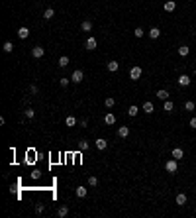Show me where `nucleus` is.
<instances>
[{"mask_svg":"<svg viewBox=\"0 0 196 218\" xmlns=\"http://www.w3.org/2000/svg\"><path fill=\"white\" fill-rule=\"evenodd\" d=\"M141 75H143V69H141V67H131L130 69V79L131 81H137Z\"/></svg>","mask_w":196,"mask_h":218,"instance_id":"f257e3e1","label":"nucleus"},{"mask_svg":"<svg viewBox=\"0 0 196 218\" xmlns=\"http://www.w3.org/2000/svg\"><path fill=\"white\" fill-rule=\"evenodd\" d=\"M165 169L169 171V173H177V169H178V165H177V159H169V161L165 163Z\"/></svg>","mask_w":196,"mask_h":218,"instance_id":"f03ea898","label":"nucleus"},{"mask_svg":"<svg viewBox=\"0 0 196 218\" xmlns=\"http://www.w3.org/2000/svg\"><path fill=\"white\" fill-rule=\"evenodd\" d=\"M82 79H85V73H82L81 69L73 71V75H71V81L73 83H82Z\"/></svg>","mask_w":196,"mask_h":218,"instance_id":"7ed1b4c3","label":"nucleus"},{"mask_svg":"<svg viewBox=\"0 0 196 218\" xmlns=\"http://www.w3.org/2000/svg\"><path fill=\"white\" fill-rule=\"evenodd\" d=\"M32 55H33V57H35V59H41V57H43V55H45V49H43V47H41V45H35V47H33V49H32Z\"/></svg>","mask_w":196,"mask_h":218,"instance_id":"20e7f679","label":"nucleus"},{"mask_svg":"<svg viewBox=\"0 0 196 218\" xmlns=\"http://www.w3.org/2000/svg\"><path fill=\"white\" fill-rule=\"evenodd\" d=\"M96 45H98V43H96V39H94V37H92V36H90V37H88V39H86V41H85V47H86V49H88V51H94V49H96Z\"/></svg>","mask_w":196,"mask_h":218,"instance_id":"39448f33","label":"nucleus"},{"mask_svg":"<svg viewBox=\"0 0 196 218\" xmlns=\"http://www.w3.org/2000/svg\"><path fill=\"white\" fill-rule=\"evenodd\" d=\"M171 155H173V157L178 161V159H182V157H184V149H182V148H174L173 152H171Z\"/></svg>","mask_w":196,"mask_h":218,"instance_id":"423d86ee","label":"nucleus"},{"mask_svg":"<svg viewBox=\"0 0 196 218\" xmlns=\"http://www.w3.org/2000/svg\"><path fill=\"white\" fill-rule=\"evenodd\" d=\"M190 83H192V79H190L188 75H181V77H178V85L181 87H188Z\"/></svg>","mask_w":196,"mask_h":218,"instance_id":"0eeeda50","label":"nucleus"},{"mask_svg":"<svg viewBox=\"0 0 196 218\" xmlns=\"http://www.w3.org/2000/svg\"><path fill=\"white\" fill-rule=\"evenodd\" d=\"M163 8H165V12H174V8H177V2H174V0H167V2L163 4Z\"/></svg>","mask_w":196,"mask_h":218,"instance_id":"6e6552de","label":"nucleus"},{"mask_svg":"<svg viewBox=\"0 0 196 218\" xmlns=\"http://www.w3.org/2000/svg\"><path fill=\"white\" fill-rule=\"evenodd\" d=\"M163 110L169 112V114L174 110V104H173V100H171V98H169V100H163Z\"/></svg>","mask_w":196,"mask_h":218,"instance_id":"1a4fd4ad","label":"nucleus"},{"mask_svg":"<svg viewBox=\"0 0 196 218\" xmlns=\"http://www.w3.org/2000/svg\"><path fill=\"white\" fill-rule=\"evenodd\" d=\"M67 214H69V206H65V204H61V206L57 208V216H59V218H65Z\"/></svg>","mask_w":196,"mask_h":218,"instance_id":"9d476101","label":"nucleus"},{"mask_svg":"<svg viewBox=\"0 0 196 218\" xmlns=\"http://www.w3.org/2000/svg\"><path fill=\"white\" fill-rule=\"evenodd\" d=\"M118 136L120 138H128L130 136V128H128V126H120L118 128Z\"/></svg>","mask_w":196,"mask_h":218,"instance_id":"9b49d317","label":"nucleus"},{"mask_svg":"<svg viewBox=\"0 0 196 218\" xmlns=\"http://www.w3.org/2000/svg\"><path fill=\"white\" fill-rule=\"evenodd\" d=\"M86 192H88V191H86V187H77V189H75V195H77L78 199H85Z\"/></svg>","mask_w":196,"mask_h":218,"instance_id":"f8f14e48","label":"nucleus"},{"mask_svg":"<svg viewBox=\"0 0 196 218\" xmlns=\"http://www.w3.org/2000/svg\"><path fill=\"white\" fill-rule=\"evenodd\" d=\"M186 200H188V199H186L184 192H178V195H177V204H178V206H184Z\"/></svg>","mask_w":196,"mask_h":218,"instance_id":"ddd939ff","label":"nucleus"},{"mask_svg":"<svg viewBox=\"0 0 196 218\" xmlns=\"http://www.w3.org/2000/svg\"><path fill=\"white\" fill-rule=\"evenodd\" d=\"M153 110H155V106H153V102H143V112L145 114H153Z\"/></svg>","mask_w":196,"mask_h":218,"instance_id":"4468645a","label":"nucleus"},{"mask_svg":"<svg viewBox=\"0 0 196 218\" xmlns=\"http://www.w3.org/2000/svg\"><path fill=\"white\" fill-rule=\"evenodd\" d=\"M28 36H30V30H28L26 26H22V28L18 30V37H20V39H26Z\"/></svg>","mask_w":196,"mask_h":218,"instance_id":"2eb2a0df","label":"nucleus"},{"mask_svg":"<svg viewBox=\"0 0 196 218\" xmlns=\"http://www.w3.org/2000/svg\"><path fill=\"white\" fill-rule=\"evenodd\" d=\"M147 36L151 37V39H157V37L161 36V30H159V28H151V30L147 32Z\"/></svg>","mask_w":196,"mask_h":218,"instance_id":"dca6fc26","label":"nucleus"},{"mask_svg":"<svg viewBox=\"0 0 196 218\" xmlns=\"http://www.w3.org/2000/svg\"><path fill=\"white\" fill-rule=\"evenodd\" d=\"M106 67H108V71H110V73H116V71L120 69V63H118V61H110Z\"/></svg>","mask_w":196,"mask_h":218,"instance_id":"f3484780","label":"nucleus"},{"mask_svg":"<svg viewBox=\"0 0 196 218\" xmlns=\"http://www.w3.org/2000/svg\"><path fill=\"white\" fill-rule=\"evenodd\" d=\"M157 98H161V100H169V90L159 89V90H157Z\"/></svg>","mask_w":196,"mask_h":218,"instance_id":"a211bd4d","label":"nucleus"},{"mask_svg":"<svg viewBox=\"0 0 196 218\" xmlns=\"http://www.w3.org/2000/svg\"><path fill=\"white\" fill-rule=\"evenodd\" d=\"M104 122H106V124H110V126H112V124H116V116L112 114V112H108V114L104 116Z\"/></svg>","mask_w":196,"mask_h":218,"instance_id":"6ab92c4d","label":"nucleus"},{"mask_svg":"<svg viewBox=\"0 0 196 218\" xmlns=\"http://www.w3.org/2000/svg\"><path fill=\"white\" fill-rule=\"evenodd\" d=\"M96 148L98 149H106L108 148V141L104 140V138H98V140H96Z\"/></svg>","mask_w":196,"mask_h":218,"instance_id":"aec40b11","label":"nucleus"},{"mask_svg":"<svg viewBox=\"0 0 196 218\" xmlns=\"http://www.w3.org/2000/svg\"><path fill=\"white\" fill-rule=\"evenodd\" d=\"M81 28H82V32H90L92 30V22H90V20H85V22L81 24Z\"/></svg>","mask_w":196,"mask_h":218,"instance_id":"412c9836","label":"nucleus"},{"mask_svg":"<svg viewBox=\"0 0 196 218\" xmlns=\"http://www.w3.org/2000/svg\"><path fill=\"white\" fill-rule=\"evenodd\" d=\"M190 53V47H186V45H181V47H178V55L181 57H186Z\"/></svg>","mask_w":196,"mask_h":218,"instance_id":"4be33fe9","label":"nucleus"},{"mask_svg":"<svg viewBox=\"0 0 196 218\" xmlns=\"http://www.w3.org/2000/svg\"><path fill=\"white\" fill-rule=\"evenodd\" d=\"M53 16H55V10H53V8H47V10L43 12V20H51Z\"/></svg>","mask_w":196,"mask_h":218,"instance_id":"5701e85b","label":"nucleus"},{"mask_svg":"<svg viewBox=\"0 0 196 218\" xmlns=\"http://www.w3.org/2000/svg\"><path fill=\"white\" fill-rule=\"evenodd\" d=\"M2 49H4V53H12V49H14V45H12V41H4Z\"/></svg>","mask_w":196,"mask_h":218,"instance_id":"b1692460","label":"nucleus"},{"mask_svg":"<svg viewBox=\"0 0 196 218\" xmlns=\"http://www.w3.org/2000/svg\"><path fill=\"white\" fill-rule=\"evenodd\" d=\"M65 124L69 126V128H73V126H77V118H75V116H67Z\"/></svg>","mask_w":196,"mask_h":218,"instance_id":"393cba45","label":"nucleus"},{"mask_svg":"<svg viewBox=\"0 0 196 218\" xmlns=\"http://www.w3.org/2000/svg\"><path fill=\"white\" fill-rule=\"evenodd\" d=\"M78 149H81V152H86V149H88V141L86 140H78Z\"/></svg>","mask_w":196,"mask_h":218,"instance_id":"a878e982","label":"nucleus"},{"mask_svg":"<svg viewBox=\"0 0 196 218\" xmlns=\"http://www.w3.org/2000/svg\"><path fill=\"white\" fill-rule=\"evenodd\" d=\"M67 65H69V57H67V55L59 57V67H61V69H63V67H67Z\"/></svg>","mask_w":196,"mask_h":218,"instance_id":"bb28decb","label":"nucleus"},{"mask_svg":"<svg viewBox=\"0 0 196 218\" xmlns=\"http://www.w3.org/2000/svg\"><path fill=\"white\" fill-rule=\"evenodd\" d=\"M114 104H116V100L112 98V96H108V98L104 100V106H106V108H112V106H114Z\"/></svg>","mask_w":196,"mask_h":218,"instance_id":"cd10ccee","label":"nucleus"},{"mask_svg":"<svg viewBox=\"0 0 196 218\" xmlns=\"http://www.w3.org/2000/svg\"><path fill=\"white\" fill-rule=\"evenodd\" d=\"M137 110H139V108H137L135 104H131V106L128 108V114H130V116H137Z\"/></svg>","mask_w":196,"mask_h":218,"instance_id":"c85d7f7f","label":"nucleus"},{"mask_svg":"<svg viewBox=\"0 0 196 218\" xmlns=\"http://www.w3.org/2000/svg\"><path fill=\"white\" fill-rule=\"evenodd\" d=\"M24 114H26V118H33V116H35V110H33V108H26Z\"/></svg>","mask_w":196,"mask_h":218,"instance_id":"c756f323","label":"nucleus"},{"mask_svg":"<svg viewBox=\"0 0 196 218\" xmlns=\"http://www.w3.org/2000/svg\"><path fill=\"white\" fill-rule=\"evenodd\" d=\"M143 33H145V32H143V30H141V28H139V26H137V28H135V30H133V36H135V37H137V39H139V37H143Z\"/></svg>","mask_w":196,"mask_h":218,"instance_id":"7c9ffc66","label":"nucleus"},{"mask_svg":"<svg viewBox=\"0 0 196 218\" xmlns=\"http://www.w3.org/2000/svg\"><path fill=\"white\" fill-rule=\"evenodd\" d=\"M184 108H186V110H188V112H192L194 108H196V104L192 102V100H188V102H184Z\"/></svg>","mask_w":196,"mask_h":218,"instance_id":"2f4dec72","label":"nucleus"},{"mask_svg":"<svg viewBox=\"0 0 196 218\" xmlns=\"http://www.w3.org/2000/svg\"><path fill=\"white\" fill-rule=\"evenodd\" d=\"M69 83H71V79H67V77H61L59 79V85L63 87V89H65V87H69Z\"/></svg>","mask_w":196,"mask_h":218,"instance_id":"473e14b6","label":"nucleus"},{"mask_svg":"<svg viewBox=\"0 0 196 218\" xmlns=\"http://www.w3.org/2000/svg\"><path fill=\"white\" fill-rule=\"evenodd\" d=\"M88 185H90V187H96V185H98V179L94 177V175H90V177H88Z\"/></svg>","mask_w":196,"mask_h":218,"instance_id":"72a5a7b5","label":"nucleus"},{"mask_svg":"<svg viewBox=\"0 0 196 218\" xmlns=\"http://www.w3.org/2000/svg\"><path fill=\"white\" fill-rule=\"evenodd\" d=\"M35 212L41 214V212H43V204H35Z\"/></svg>","mask_w":196,"mask_h":218,"instance_id":"f704fd0d","label":"nucleus"},{"mask_svg":"<svg viewBox=\"0 0 196 218\" xmlns=\"http://www.w3.org/2000/svg\"><path fill=\"white\" fill-rule=\"evenodd\" d=\"M188 124H190V128H194V130H196V116H194V118H190V122H188Z\"/></svg>","mask_w":196,"mask_h":218,"instance_id":"c9c22d12","label":"nucleus"},{"mask_svg":"<svg viewBox=\"0 0 196 218\" xmlns=\"http://www.w3.org/2000/svg\"><path fill=\"white\" fill-rule=\"evenodd\" d=\"M30 93H32V94H37V87H35V85L30 87Z\"/></svg>","mask_w":196,"mask_h":218,"instance_id":"e433bc0d","label":"nucleus"},{"mask_svg":"<svg viewBox=\"0 0 196 218\" xmlns=\"http://www.w3.org/2000/svg\"><path fill=\"white\" fill-rule=\"evenodd\" d=\"M81 126H82V128H86V126H88V122H86V118H82V120H81Z\"/></svg>","mask_w":196,"mask_h":218,"instance_id":"4c0bfd02","label":"nucleus"},{"mask_svg":"<svg viewBox=\"0 0 196 218\" xmlns=\"http://www.w3.org/2000/svg\"><path fill=\"white\" fill-rule=\"evenodd\" d=\"M194 75H196V69H194Z\"/></svg>","mask_w":196,"mask_h":218,"instance_id":"58836bf2","label":"nucleus"}]
</instances>
